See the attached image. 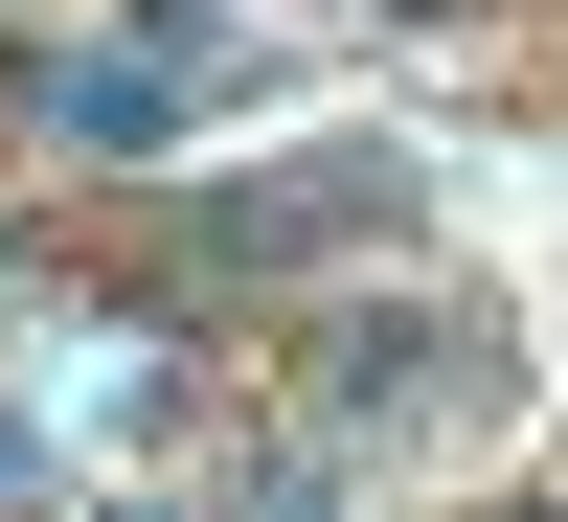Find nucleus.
<instances>
[{
  "label": "nucleus",
  "instance_id": "obj_1",
  "mask_svg": "<svg viewBox=\"0 0 568 522\" xmlns=\"http://www.w3.org/2000/svg\"><path fill=\"white\" fill-rule=\"evenodd\" d=\"M0 478H23V432H0Z\"/></svg>",
  "mask_w": 568,
  "mask_h": 522
}]
</instances>
